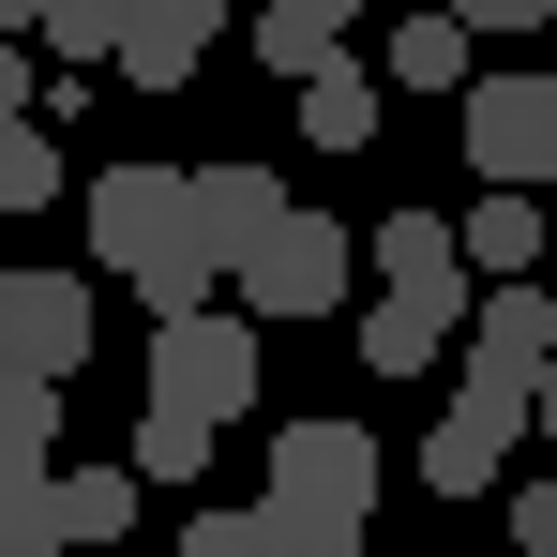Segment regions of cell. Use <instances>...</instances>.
<instances>
[{"instance_id":"ffe728a7","label":"cell","mask_w":557,"mask_h":557,"mask_svg":"<svg viewBox=\"0 0 557 557\" xmlns=\"http://www.w3.org/2000/svg\"><path fill=\"white\" fill-rule=\"evenodd\" d=\"M182 557H301V528H286L272 497H242V512H196V528H182Z\"/></svg>"},{"instance_id":"9c48e42d","label":"cell","mask_w":557,"mask_h":557,"mask_svg":"<svg viewBox=\"0 0 557 557\" xmlns=\"http://www.w3.org/2000/svg\"><path fill=\"white\" fill-rule=\"evenodd\" d=\"M467 317H482V301H467V272H453V286H392V301L362 317V362H376V376H422Z\"/></svg>"},{"instance_id":"7a4b0ae2","label":"cell","mask_w":557,"mask_h":557,"mask_svg":"<svg viewBox=\"0 0 557 557\" xmlns=\"http://www.w3.org/2000/svg\"><path fill=\"white\" fill-rule=\"evenodd\" d=\"M272 512L301 528V557H362V528H376V437L362 422H286L272 437Z\"/></svg>"},{"instance_id":"5b68a950","label":"cell","mask_w":557,"mask_h":557,"mask_svg":"<svg viewBox=\"0 0 557 557\" xmlns=\"http://www.w3.org/2000/svg\"><path fill=\"white\" fill-rule=\"evenodd\" d=\"M512 437H543V392H512V376H467V392H453V422L422 437V482H437V497H482V482L512 467Z\"/></svg>"},{"instance_id":"603a6c76","label":"cell","mask_w":557,"mask_h":557,"mask_svg":"<svg viewBox=\"0 0 557 557\" xmlns=\"http://www.w3.org/2000/svg\"><path fill=\"white\" fill-rule=\"evenodd\" d=\"M512 543H528V557H557V482H528V497H512Z\"/></svg>"},{"instance_id":"8fae6325","label":"cell","mask_w":557,"mask_h":557,"mask_svg":"<svg viewBox=\"0 0 557 557\" xmlns=\"http://www.w3.org/2000/svg\"><path fill=\"white\" fill-rule=\"evenodd\" d=\"M347 15H362V0H257V61L301 91L317 61H347Z\"/></svg>"},{"instance_id":"4fadbf2b","label":"cell","mask_w":557,"mask_h":557,"mask_svg":"<svg viewBox=\"0 0 557 557\" xmlns=\"http://www.w3.org/2000/svg\"><path fill=\"white\" fill-rule=\"evenodd\" d=\"M467 272H543V182H482V211H467Z\"/></svg>"},{"instance_id":"3957f363","label":"cell","mask_w":557,"mask_h":557,"mask_svg":"<svg viewBox=\"0 0 557 557\" xmlns=\"http://www.w3.org/2000/svg\"><path fill=\"white\" fill-rule=\"evenodd\" d=\"M257 332H272L257 301H242V317H211V301L151 317V392H166V407H211V422H242V407H257V376H272Z\"/></svg>"},{"instance_id":"5bb4252c","label":"cell","mask_w":557,"mask_h":557,"mask_svg":"<svg viewBox=\"0 0 557 557\" xmlns=\"http://www.w3.org/2000/svg\"><path fill=\"white\" fill-rule=\"evenodd\" d=\"M467 30H482L467 0H422V15L392 30V91H467Z\"/></svg>"},{"instance_id":"ba28073f","label":"cell","mask_w":557,"mask_h":557,"mask_svg":"<svg viewBox=\"0 0 557 557\" xmlns=\"http://www.w3.org/2000/svg\"><path fill=\"white\" fill-rule=\"evenodd\" d=\"M0 362L15 376H76L91 362V286L76 272H0Z\"/></svg>"},{"instance_id":"6da1fadb","label":"cell","mask_w":557,"mask_h":557,"mask_svg":"<svg viewBox=\"0 0 557 557\" xmlns=\"http://www.w3.org/2000/svg\"><path fill=\"white\" fill-rule=\"evenodd\" d=\"M91 257L151 317H182V301H211V286H242V242L211 226V196H196V166H91Z\"/></svg>"},{"instance_id":"7402d4cb","label":"cell","mask_w":557,"mask_h":557,"mask_svg":"<svg viewBox=\"0 0 557 557\" xmlns=\"http://www.w3.org/2000/svg\"><path fill=\"white\" fill-rule=\"evenodd\" d=\"M46 61H61V76L121 61V0H46Z\"/></svg>"},{"instance_id":"d6986e66","label":"cell","mask_w":557,"mask_h":557,"mask_svg":"<svg viewBox=\"0 0 557 557\" xmlns=\"http://www.w3.org/2000/svg\"><path fill=\"white\" fill-rule=\"evenodd\" d=\"M196 196H211V226H226V242L286 226V182H272V166H242V151H226V166H196Z\"/></svg>"},{"instance_id":"4316f807","label":"cell","mask_w":557,"mask_h":557,"mask_svg":"<svg viewBox=\"0 0 557 557\" xmlns=\"http://www.w3.org/2000/svg\"><path fill=\"white\" fill-rule=\"evenodd\" d=\"M543 437H557V362H543Z\"/></svg>"},{"instance_id":"52a82bcc","label":"cell","mask_w":557,"mask_h":557,"mask_svg":"<svg viewBox=\"0 0 557 557\" xmlns=\"http://www.w3.org/2000/svg\"><path fill=\"white\" fill-rule=\"evenodd\" d=\"M543 362H557V272H482L467 376H512V392H543Z\"/></svg>"},{"instance_id":"e0dca14e","label":"cell","mask_w":557,"mask_h":557,"mask_svg":"<svg viewBox=\"0 0 557 557\" xmlns=\"http://www.w3.org/2000/svg\"><path fill=\"white\" fill-rule=\"evenodd\" d=\"M0 211H61V136H46V106L0 121Z\"/></svg>"},{"instance_id":"ac0fdd59","label":"cell","mask_w":557,"mask_h":557,"mask_svg":"<svg viewBox=\"0 0 557 557\" xmlns=\"http://www.w3.org/2000/svg\"><path fill=\"white\" fill-rule=\"evenodd\" d=\"M211 437H226L211 407H166V392H151V422H136V467H151V482H211Z\"/></svg>"},{"instance_id":"7c38bea8","label":"cell","mask_w":557,"mask_h":557,"mask_svg":"<svg viewBox=\"0 0 557 557\" xmlns=\"http://www.w3.org/2000/svg\"><path fill=\"white\" fill-rule=\"evenodd\" d=\"M362 257H376L392 286H453V272H467V226H453V211H376Z\"/></svg>"},{"instance_id":"484cf974","label":"cell","mask_w":557,"mask_h":557,"mask_svg":"<svg viewBox=\"0 0 557 557\" xmlns=\"http://www.w3.org/2000/svg\"><path fill=\"white\" fill-rule=\"evenodd\" d=\"M0 30H30V46H46V0H0Z\"/></svg>"},{"instance_id":"8992f818","label":"cell","mask_w":557,"mask_h":557,"mask_svg":"<svg viewBox=\"0 0 557 557\" xmlns=\"http://www.w3.org/2000/svg\"><path fill=\"white\" fill-rule=\"evenodd\" d=\"M467 166L482 182H557V76H467Z\"/></svg>"},{"instance_id":"277c9868","label":"cell","mask_w":557,"mask_h":557,"mask_svg":"<svg viewBox=\"0 0 557 557\" xmlns=\"http://www.w3.org/2000/svg\"><path fill=\"white\" fill-rule=\"evenodd\" d=\"M347 257H362V226L286 211V226L242 242V301H257V317H332V301H347Z\"/></svg>"},{"instance_id":"cb8c5ba5","label":"cell","mask_w":557,"mask_h":557,"mask_svg":"<svg viewBox=\"0 0 557 557\" xmlns=\"http://www.w3.org/2000/svg\"><path fill=\"white\" fill-rule=\"evenodd\" d=\"M467 15H482V30H497V46H512V30H543L557 0H467Z\"/></svg>"},{"instance_id":"44dd1931","label":"cell","mask_w":557,"mask_h":557,"mask_svg":"<svg viewBox=\"0 0 557 557\" xmlns=\"http://www.w3.org/2000/svg\"><path fill=\"white\" fill-rule=\"evenodd\" d=\"M0 453H46V467H61V376H15V362H0Z\"/></svg>"},{"instance_id":"9a60e30c","label":"cell","mask_w":557,"mask_h":557,"mask_svg":"<svg viewBox=\"0 0 557 557\" xmlns=\"http://www.w3.org/2000/svg\"><path fill=\"white\" fill-rule=\"evenodd\" d=\"M286 106H301V136H317V151H376V76H362V61H317Z\"/></svg>"},{"instance_id":"d4e9b609","label":"cell","mask_w":557,"mask_h":557,"mask_svg":"<svg viewBox=\"0 0 557 557\" xmlns=\"http://www.w3.org/2000/svg\"><path fill=\"white\" fill-rule=\"evenodd\" d=\"M15 46H30V30H0V121H15V106H46V91H30V61H15Z\"/></svg>"},{"instance_id":"30bf717a","label":"cell","mask_w":557,"mask_h":557,"mask_svg":"<svg viewBox=\"0 0 557 557\" xmlns=\"http://www.w3.org/2000/svg\"><path fill=\"white\" fill-rule=\"evenodd\" d=\"M211 30H226V0H121V76L136 91H182Z\"/></svg>"},{"instance_id":"2e32d148","label":"cell","mask_w":557,"mask_h":557,"mask_svg":"<svg viewBox=\"0 0 557 557\" xmlns=\"http://www.w3.org/2000/svg\"><path fill=\"white\" fill-rule=\"evenodd\" d=\"M136 482H151V467H61V543L121 557V528H136Z\"/></svg>"}]
</instances>
